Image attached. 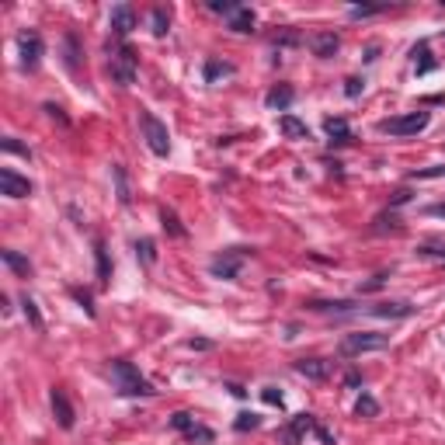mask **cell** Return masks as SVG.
<instances>
[{
    "label": "cell",
    "mask_w": 445,
    "mask_h": 445,
    "mask_svg": "<svg viewBox=\"0 0 445 445\" xmlns=\"http://www.w3.org/2000/svg\"><path fill=\"white\" fill-rule=\"evenodd\" d=\"M111 376L118 379V390L129 393V397H153V393H157V390L139 376V369H136L132 362H125V358H115V362H111Z\"/></svg>",
    "instance_id": "cell-1"
},
{
    "label": "cell",
    "mask_w": 445,
    "mask_h": 445,
    "mask_svg": "<svg viewBox=\"0 0 445 445\" xmlns=\"http://www.w3.org/2000/svg\"><path fill=\"white\" fill-rule=\"evenodd\" d=\"M139 129H143V139H146V146H150L157 157H167V153H171V132H167V125H164L157 115H150V111H139Z\"/></svg>",
    "instance_id": "cell-2"
},
{
    "label": "cell",
    "mask_w": 445,
    "mask_h": 445,
    "mask_svg": "<svg viewBox=\"0 0 445 445\" xmlns=\"http://www.w3.org/2000/svg\"><path fill=\"white\" fill-rule=\"evenodd\" d=\"M390 345V338L386 334H379V331H358V334H345L341 338V355H365V352H383Z\"/></svg>",
    "instance_id": "cell-3"
},
{
    "label": "cell",
    "mask_w": 445,
    "mask_h": 445,
    "mask_svg": "<svg viewBox=\"0 0 445 445\" xmlns=\"http://www.w3.org/2000/svg\"><path fill=\"white\" fill-rule=\"evenodd\" d=\"M136 53H132V46H111V56H108V67H111V77L122 84V88H129L132 81H136Z\"/></svg>",
    "instance_id": "cell-4"
},
{
    "label": "cell",
    "mask_w": 445,
    "mask_h": 445,
    "mask_svg": "<svg viewBox=\"0 0 445 445\" xmlns=\"http://www.w3.org/2000/svg\"><path fill=\"white\" fill-rule=\"evenodd\" d=\"M428 125V111H411V115H397V118H383L379 129L390 136H418Z\"/></svg>",
    "instance_id": "cell-5"
},
{
    "label": "cell",
    "mask_w": 445,
    "mask_h": 445,
    "mask_svg": "<svg viewBox=\"0 0 445 445\" xmlns=\"http://www.w3.org/2000/svg\"><path fill=\"white\" fill-rule=\"evenodd\" d=\"M244 258H247V247H230V251H223L219 258H212V275L216 278H237V271L244 265Z\"/></svg>",
    "instance_id": "cell-6"
},
{
    "label": "cell",
    "mask_w": 445,
    "mask_h": 445,
    "mask_svg": "<svg viewBox=\"0 0 445 445\" xmlns=\"http://www.w3.org/2000/svg\"><path fill=\"white\" fill-rule=\"evenodd\" d=\"M0 191H4L7 198H28V195H32V181L14 174L11 167H4V171H0Z\"/></svg>",
    "instance_id": "cell-7"
},
{
    "label": "cell",
    "mask_w": 445,
    "mask_h": 445,
    "mask_svg": "<svg viewBox=\"0 0 445 445\" xmlns=\"http://www.w3.org/2000/svg\"><path fill=\"white\" fill-rule=\"evenodd\" d=\"M18 46H21V67H25V70H35L39 60H42V39H39L35 32H25V35L18 39Z\"/></svg>",
    "instance_id": "cell-8"
},
{
    "label": "cell",
    "mask_w": 445,
    "mask_h": 445,
    "mask_svg": "<svg viewBox=\"0 0 445 445\" xmlns=\"http://www.w3.org/2000/svg\"><path fill=\"white\" fill-rule=\"evenodd\" d=\"M171 425H174L178 432H184L188 439H198V442H212V432H209V428H202V425H198V421H195L188 411H178V414L171 418Z\"/></svg>",
    "instance_id": "cell-9"
},
{
    "label": "cell",
    "mask_w": 445,
    "mask_h": 445,
    "mask_svg": "<svg viewBox=\"0 0 445 445\" xmlns=\"http://www.w3.org/2000/svg\"><path fill=\"white\" fill-rule=\"evenodd\" d=\"M313 428H317L313 414H296V418H292V425L282 432V439H285V445H299V442H303V435H306V432H313Z\"/></svg>",
    "instance_id": "cell-10"
},
{
    "label": "cell",
    "mask_w": 445,
    "mask_h": 445,
    "mask_svg": "<svg viewBox=\"0 0 445 445\" xmlns=\"http://www.w3.org/2000/svg\"><path fill=\"white\" fill-rule=\"evenodd\" d=\"M49 404H53V414H56V421H60V428H74V407H70V400H67V393L63 390H53L49 393Z\"/></svg>",
    "instance_id": "cell-11"
},
{
    "label": "cell",
    "mask_w": 445,
    "mask_h": 445,
    "mask_svg": "<svg viewBox=\"0 0 445 445\" xmlns=\"http://www.w3.org/2000/svg\"><path fill=\"white\" fill-rule=\"evenodd\" d=\"M132 28H136V11H132L129 4L111 7V32H115V35H129Z\"/></svg>",
    "instance_id": "cell-12"
},
{
    "label": "cell",
    "mask_w": 445,
    "mask_h": 445,
    "mask_svg": "<svg viewBox=\"0 0 445 445\" xmlns=\"http://www.w3.org/2000/svg\"><path fill=\"white\" fill-rule=\"evenodd\" d=\"M292 101H296V90L289 88V84H278V88H271L265 94V104L271 108V111H285Z\"/></svg>",
    "instance_id": "cell-13"
},
{
    "label": "cell",
    "mask_w": 445,
    "mask_h": 445,
    "mask_svg": "<svg viewBox=\"0 0 445 445\" xmlns=\"http://www.w3.org/2000/svg\"><path fill=\"white\" fill-rule=\"evenodd\" d=\"M296 372L306 376V379H327L331 376V365L324 358H299L296 362Z\"/></svg>",
    "instance_id": "cell-14"
},
{
    "label": "cell",
    "mask_w": 445,
    "mask_h": 445,
    "mask_svg": "<svg viewBox=\"0 0 445 445\" xmlns=\"http://www.w3.org/2000/svg\"><path fill=\"white\" fill-rule=\"evenodd\" d=\"M338 49H341V39H338L334 32H320V35H313V53H317L320 60H331Z\"/></svg>",
    "instance_id": "cell-15"
},
{
    "label": "cell",
    "mask_w": 445,
    "mask_h": 445,
    "mask_svg": "<svg viewBox=\"0 0 445 445\" xmlns=\"http://www.w3.org/2000/svg\"><path fill=\"white\" fill-rule=\"evenodd\" d=\"M278 129H282V136H285V139H310L306 122H299L296 115H278Z\"/></svg>",
    "instance_id": "cell-16"
},
{
    "label": "cell",
    "mask_w": 445,
    "mask_h": 445,
    "mask_svg": "<svg viewBox=\"0 0 445 445\" xmlns=\"http://www.w3.org/2000/svg\"><path fill=\"white\" fill-rule=\"evenodd\" d=\"M369 313H372V317H386V320H400V317H411L414 306H411V303H379V306H372Z\"/></svg>",
    "instance_id": "cell-17"
},
{
    "label": "cell",
    "mask_w": 445,
    "mask_h": 445,
    "mask_svg": "<svg viewBox=\"0 0 445 445\" xmlns=\"http://www.w3.org/2000/svg\"><path fill=\"white\" fill-rule=\"evenodd\" d=\"M324 129H327L331 143H348V139H352V129H348V122H345V118H327V122H324Z\"/></svg>",
    "instance_id": "cell-18"
},
{
    "label": "cell",
    "mask_w": 445,
    "mask_h": 445,
    "mask_svg": "<svg viewBox=\"0 0 445 445\" xmlns=\"http://www.w3.org/2000/svg\"><path fill=\"white\" fill-rule=\"evenodd\" d=\"M0 258H4V265H7V268H14L21 278H28V275H32V261H28V258H21L18 251H4Z\"/></svg>",
    "instance_id": "cell-19"
},
{
    "label": "cell",
    "mask_w": 445,
    "mask_h": 445,
    "mask_svg": "<svg viewBox=\"0 0 445 445\" xmlns=\"http://www.w3.org/2000/svg\"><path fill=\"white\" fill-rule=\"evenodd\" d=\"M94 261H97V278L108 282L111 278V265H108V251H104L101 240H94Z\"/></svg>",
    "instance_id": "cell-20"
},
{
    "label": "cell",
    "mask_w": 445,
    "mask_h": 445,
    "mask_svg": "<svg viewBox=\"0 0 445 445\" xmlns=\"http://www.w3.org/2000/svg\"><path fill=\"white\" fill-rule=\"evenodd\" d=\"M230 28H233V32H240V35H247V32H254V14L240 7V11H237V14L230 18Z\"/></svg>",
    "instance_id": "cell-21"
},
{
    "label": "cell",
    "mask_w": 445,
    "mask_h": 445,
    "mask_svg": "<svg viewBox=\"0 0 445 445\" xmlns=\"http://www.w3.org/2000/svg\"><path fill=\"white\" fill-rule=\"evenodd\" d=\"M63 49H67V56H63L67 70H70V74H77V67H81V53H77V39H74V35H67V39H63Z\"/></svg>",
    "instance_id": "cell-22"
},
{
    "label": "cell",
    "mask_w": 445,
    "mask_h": 445,
    "mask_svg": "<svg viewBox=\"0 0 445 445\" xmlns=\"http://www.w3.org/2000/svg\"><path fill=\"white\" fill-rule=\"evenodd\" d=\"M160 223H164V230H167L171 237H178V240H181V237H188V230L181 226V219L171 212V209H160Z\"/></svg>",
    "instance_id": "cell-23"
},
{
    "label": "cell",
    "mask_w": 445,
    "mask_h": 445,
    "mask_svg": "<svg viewBox=\"0 0 445 445\" xmlns=\"http://www.w3.org/2000/svg\"><path fill=\"white\" fill-rule=\"evenodd\" d=\"M414 67H418V74H428V70L435 67V60H432V53H428V42H421V46L414 49Z\"/></svg>",
    "instance_id": "cell-24"
},
{
    "label": "cell",
    "mask_w": 445,
    "mask_h": 445,
    "mask_svg": "<svg viewBox=\"0 0 445 445\" xmlns=\"http://www.w3.org/2000/svg\"><path fill=\"white\" fill-rule=\"evenodd\" d=\"M233 74V67L230 63H216V60H209L205 63V81L212 84V81H219V77H230Z\"/></svg>",
    "instance_id": "cell-25"
},
{
    "label": "cell",
    "mask_w": 445,
    "mask_h": 445,
    "mask_svg": "<svg viewBox=\"0 0 445 445\" xmlns=\"http://www.w3.org/2000/svg\"><path fill=\"white\" fill-rule=\"evenodd\" d=\"M355 414H358V418H376V414H379V404H376L369 393H362V397H358V404H355Z\"/></svg>",
    "instance_id": "cell-26"
},
{
    "label": "cell",
    "mask_w": 445,
    "mask_h": 445,
    "mask_svg": "<svg viewBox=\"0 0 445 445\" xmlns=\"http://www.w3.org/2000/svg\"><path fill=\"white\" fill-rule=\"evenodd\" d=\"M21 310H25V317L32 320V327H35V331H42V313H39V306H35V299H28V296H21Z\"/></svg>",
    "instance_id": "cell-27"
},
{
    "label": "cell",
    "mask_w": 445,
    "mask_h": 445,
    "mask_svg": "<svg viewBox=\"0 0 445 445\" xmlns=\"http://www.w3.org/2000/svg\"><path fill=\"white\" fill-rule=\"evenodd\" d=\"M111 174H115V184H118V202H122V205H129V202H132V195H129L125 171H122V167H111Z\"/></svg>",
    "instance_id": "cell-28"
},
{
    "label": "cell",
    "mask_w": 445,
    "mask_h": 445,
    "mask_svg": "<svg viewBox=\"0 0 445 445\" xmlns=\"http://www.w3.org/2000/svg\"><path fill=\"white\" fill-rule=\"evenodd\" d=\"M167 25H171V14L164 7L153 11V35H167Z\"/></svg>",
    "instance_id": "cell-29"
},
{
    "label": "cell",
    "mask_w": 445,
    "mask_h": 445,
    "mask_svg": "<svg viewBox=\"0 0 445 445\" xmlns=\"http://www.w3.org/2000/svg\"><path fill=\"white\" fill-rule=\"evenodd\" d=\"M136 254L143 258V265H153V261H157V251H153V240H139V244H136Z\"/></svg>",
    "instance_id": "cell-30"
},
{
    "label": "cell",
    "mask_w": 445,
    "mask_h": 445,
    "mask_svg": "<svg viewBox=\"0 0 445 445\" xmlns=\"http://www.w3.org/2000/svg\"><path fill=\"white\" fill-rule=\"evenodd\" d=\"M418 254H421V258H432V261H442V265H445V247H439V244H425V247H418Z\"/></svg>",
    "instance_id": "cell-31"
},
{
    "label": "cell",
    "mask_w": 445,
    "mask_h": 445,
    "mask_svg": "<svg viewBox=\"0 0 445 445\" xmlns=\"http://www.w3.org/2000/svg\"><path fill=\"white\" fill-rule=\"evenodd\" d=\"M209 7H212V11H219V14H230V18L240 11V7H237V4H230V0H212Z\"/></svg>",
    "instance_id": "cell-32"
},
{
    "label": "cell",
    "mask_w": 445,
    "mask_h": 445,
    "mask_svg": "<svg viewBox=\"0 0 445 445\" xmlns=\"http://www.w3.org/2000/svg\"><path fill=\"white\" fill-rule=\"evenodd\" d=\"M247 428H258V414H240L237 418V432H247Z\"/></svg>",
    "instance_id": "cell-33"
},
{
    "label": "cell",
    "mask_w": 445,
    "mask_h": 445,
    "mask_svg": "<svg viewBox=\"0 0 445 445\" xmlns=\"http://www.w3.org/2000/svg\"><path fill=\"white\" fill-rule=\"evenodd\" d=\"M70 292H74V299H77V303L88 310L90 317H94V306H90V296H88V292H81V289H70Z\"/></svg>",
    "instance_id": "cell-34"
},
{
    "label": "cell",
    "mask_w": 445,
    "mask_h": 445,
    "mask_svg": "<svg viewBox=\"0 0 445 445\" xmlns=\"http://www.w3.org/2000/svg\"><path fill=\"white\" fill-rule=\"evenodd\" d=\"M261 397H265V404H278V407H282V393H278L275 386H265V390H261Z\"/></svg>",
    "instance_id": "cell-35"
},
{
    "label": "cell",
    "mask_w": 445,
    "mask_h": 445,
    "mask_svg": "<svg viewBox=\"0 0 445 445\" xmlns=\"http://www.w3.org/2000/svg\"><path fill=\"white\" fill-rule=\"evenodd\" d=\"M345 94H348V97H358V94H362V81H358V77H348V81H345Z\"/></svg>",
    "instance_id": "cell-36"
},
{
    "label": "cell",
    "mask_w": 445,
    "mask_h": 445,
    "mask_svg": "<svg viewBox=\"0 0 445 445\" xmlns=\"http://www.w3.org/2000/svg\"><path fill=\"white\" fill-rule=\"evenodd\" d=\"M414 178H445V167H428V171H414Z\"/></svg>",
    "instance_id": "cell-37"
},
{
    "label": "cell",
    "mask_w": 445,
    "mask_h": 445,
    "mask_svg": "<svg viewBox=\"0 0 445 445\" xmlns=\"http://www.w3.org/2000/svg\"><path fill=\"white\" fill-rule=\"evenodd\" d=\"M4 150H11V153H21V157H28V150H25V146H18L14 139H4Z\"/></svg>",
    "instance_id": "cell-38"
},
{
    "label": "cell",
    "mask_w": 445,
    "mask_h": 445,
    "mask_svg": "<svg viewBox=\"0 0 445 445\" xmlns=\"http://www.w3.org/2000/svg\"><path fill=\"white\" fill-rule=\"evenodd\" d=\"M383 282H386V275H376L372 282H365V285H362V292H372V289H379Z\"/></svg>",
    "instance_id": "cell-39"
},
{
    "label": "cell",
    "mask_w": 445,
    "mask_h": 445,
    "mask_svg": "<svg viewBox=\"0 0 445 445\" xmlns=\"http://www.w3.org/2000/svg\"><path fill=\"white\" fill-rule=\"evenodd\" d=\"M425 212H428V216H445V202H439V205H428Z\"/></svg>",
    "instance_id": "cell-40"
},
{
    "label": "cell",
    "mask_w": 445,
    "mask_h": 445,
    "mask_svg": "<svg viewBox=\"0 0 445 445\" xmlns=\"http://www.w3.org/2000/svg\"><path fill=\"white\" fill-rule=\"evenodd\" d=\"M358 383H362V376H358V372H348V376H345V386H358Z\"/></svg>",
    "instance_id": "cell-41"
},
{
    "label": "cell",
    "mask_w": 445,
    "mask_h": 445,
    "mask_svg": "<svg viewBox=\"0 0 445 445\" xmlns=\"http://www.w3.org/2000/svg\"><path fill=\"white\" fill-rule=\"evenodd\" d=\"M407 198H411V191H397V195H393V205H404Z\"/></svg>",
    "instance_id": "cell-42"
}]
</instances>
